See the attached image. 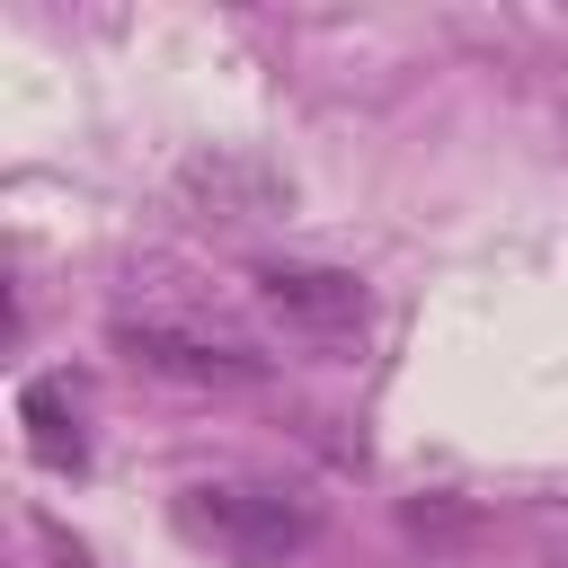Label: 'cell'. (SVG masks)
<instances>
[{"label": "cell", "mask_w": 568, "mask_h": 568, "mask_svg": "<svg viewBox=\"0 0 568 568\" xmlns=\"http://www.w3.org/2000/svg\"><path fill=\"white\" fill-rule=\"evenodd\" d=\"M178 532L231 568H284L320 541V506L293 479H195L178 488Z\"/></svg>", "instance_id": "1"}, {"label": "cell", "mask_w": 568, "mask_h": 568, "mask_svg": "<svg viewBox=\"0 0 568 568\" xmlns=\"http://www.w3.org/2000/svg\"><path fill=\"white\" fill-rule=\"evenodd\" d=\"M115 346L133 355V364H151V373H169V382H257L266 364L248 355V346H231V337H204V328H178V320H115Z\"/></svg>", "instance_id": "2"}, {"label": "cell", "mask_w": 568, "mask_h": 568, "mask_svg": "<svg viewBox=\"0 0 568 568\" xmlns=\"http://www.w3.org/2000/svg\"><path fill=\"white\" fill-rule=\"evenodd\" d=\"M257 302L302 337H355L364 328V284L346 266H257Z\"/></svg>", "instance_id": "3"}, {"label": "cell", "mask_w": 568, "mask_h": 568, "mask_svg": "<svg viewBox=\"0 0 568 568\" xmlns=\"http://www.w3.org/2000/svg\"><path fill=\"white\" fill-rule=\"evenodd\" d=\"M18 426H27V453L44 470H89V399L71 373H36L18 390Z\"/></svg>", "instance_id": "4"}, {"label": "cell", "mask_w": 568, "mask_h": 568, "mask_svg": "<svg viewBox=\"0 0 568 568\" xmlns=\"http://www.w3.org/2000/svg\"><path fill=\"white\" fill-rule=\"evenodd\" d=\"M36 532H44V550H53V568H89V550H80V541H62L53 524H36Z\"/></svg>", "instance_id": "5"}]
</instances>
